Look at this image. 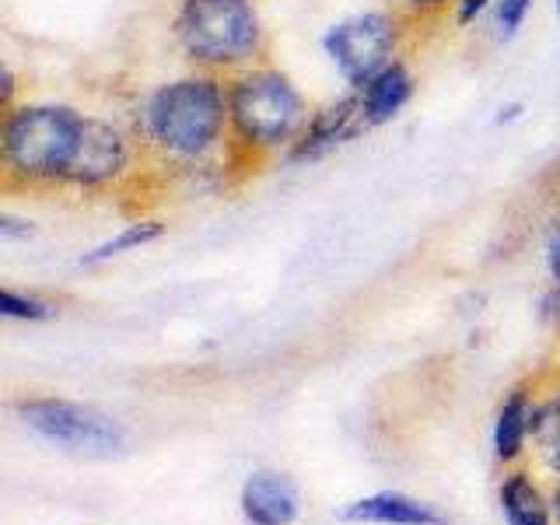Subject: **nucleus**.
Here are the masks:
<instances>
[{
  "label": "nucleus",
  "instance_id": "nucleus-1",
  "mask_svg": "<svg viewBox=\"0 0 560 525\" xmlns=\"http://www.w3.org/2000/svg\"><path fill=\"white\" fill-rule=\"evenodd\" d=\"M140 140L175 168L203 165L232 133L228 122V81L210 70L158 84L140 102Z\"/></svg>",
  "mask_w": 560,
  "mask_h": 525
},
{
  "label": "nucleus",
  "instance_id": "nucleus-2",
  "mask_svg": "<svg viewBox=\"0 0 560 525\" xmlns=\"http://www.w3.org/2000/svg\"><path fill=\"white\" fill-rule=\"evenodd\" d=\"M84 119V113L52 102H28L4 113L0 165L8 186H63L81 144Z\"/></svg>",
  "mask_w": 560,
  "mask_h": 525
},
{
  "label": "nucleus",
  "instance_id": "nucleus-3",
  "mask_svg": "<svg viewBox=\"0 0 560 525\" xmlns=\"http://www.w3.org/2000/svg\"><path fill=\"white\" fill-rule=\"evenodd\" d=\"M308 102L298 84L273 67H245L228 78V122L245 151H291L308 127Z\"/></svg>",
  "mask_w": 560,
  "mask_h": 525
},
{
  "label": "nucleus",
  "instance_id": "nucleus-4",
  "mask_svg": "<svg viewBox=\"0 0 560 525\" xmlns=\"http://www.w3.org/2000/svg\"><path fill=\"white\" fill-rule=\"evenodd\" d=\"M172 28L179 49L210 74H238L267 52V28L253 0H183Z\"/></svg>",
  "mask_w": 560,
  "mask_h": 525
},
{
  "label": "nucleus",
  "instance_id": "nucleus-5",
  "mask_svg": "<svg viewBox=\"0 0 560 525\" xmlns=\"http://www.w3.org/2000/svg\"><path fill=\"white\" fill-rule=\"evenodd\" d=\"M399 35L402 28L396 14L361 11V14L343 18V22H337L323 35V52L329 57V63L337 67V74L354 88V92H361L378 70L396 63Z\"/></svg>",
  "mask_w": 560,
  "mask_h": 525
},
{
  "label": "nucleus",
  "instance_id": "nucleus-6",
  "mask_svg": "<svg viewBox=\"0 0 560 525\" xmlns=\"http://www.w3.org/2000/svg\"><path fill=\"white\" fill-rule=\"evenodd\" d=\"M25 424L43 434L46 442H57L70 452L88 455H116L127 445L122 424L92 402H70V399H28L18 402Z\"/></svg>",
  "mask_w": 560,
  "mask_h": 525
},
{
  "label": "nucleus",
  "instance_id": "nucleus-7",
  "mask_svg": "<svg viewBox=\"0 0 560 525\" xmlns=\"http://www.w3.org/2000/svg\"><path fill=\"white\" fill-rule=\"evenodd\" d=\"M130 165H133V140L119 127H113V122L88 116L78 154H74V162H70L63 186L105 189L119 183L122 175L130 172Z\"/></svg>",
  "mask_w": 560,
  "mask_h": 525
},
{
  "label": "nucleus",
  "instance_id": "nucleus-8",
  "mask_svg": "<svg viewBox=\"0 0 560 525\" xmlns=\"http://www.w3.org/2000/svg\"><path fill=\"white\" fill-rule=\"evenodd\" d=\"M364 127L361 119V105H358V92L347 95L340 102L323 105L319 113H312L308 127L302 130V137L294 140V148L288 151L291 162H319V158L332 154L337 148L350 144Z\"/></svg>",
  "mask_w": 560,
  "mask_h": 525
},
{
  "label": "nucleus",
  "instance_id": "nucleus-9",
  "mask_svg": "<svg viewBox=\"0 0 560 525\" xmlns=\"http://www.w3.org/2000/svg\"><path fill=\"white\" fill-rule=\"evenodd\" d=\"M242 515L253 525H291L298 518V487L284 472L259 469L242 487Z\"/></svg>",
  "mask_w": 560,
  "mask_h": 525
},
{
  "label": "nucleus",
  "instance_id": "nucleus-10",
  "mask_svg": "<svg viewBox=\"0 0 560 525\" xmlns=\"http://www.w3.org/2000/svg\"><path fill=\"white\" fill-rule=\"evenodd\" d=\"M410 98H413V74L407 63L396 60L385 70H378V74L358 92L364 127L375 130V127H385V122H393L410 105Z\"/></svg>",
  "mask_w": 560,
  "mask_h": 525
},
{
  "label": "nucleus",
  "instance_id": "nucleus-11",
  "mask_svg": "<svg viewBox=\"0 0 560 525\" xmlns=\"http://www.w3.org/2000/svg\"><path fill=\"white\" fill-rule=\"evenodd\" d=\"M347 522H378V525H448L442 512H434L431 504L413 501L407 494H372L354 501L343 512Z\"/></svg>",
  "mask_w": 560,
  "mask_h": 525
},
{
  "label": "nucleus",
  "instance_id": "nucleus-12",
  "mask_svg": "<svg viewBox=\"0 0 560 525\" xmlns=\"http://www.w3.org/2000/svg\"><path fill=\"white\" fill-rule=\"evenodd\" d=\"M162 235H165V224L162 221H133V224L122 228L119 235L105 238L102 245H95L92 253H84L81 262H84V267H98V262H109L116 256H127V253L144 249V245L158 242Z\"/></svg>",
  "mask_w": 560,
  "mask_h": 525
},
{
  "label": "nucleus",
  "instance_id": "nucleus-13",
  "mask_svg": "<svg viewBox=\"0 0 560 525\" xmlns=\"http://www.w3.org/2000/svg\"><path fill=\"white\" fill-rule=\"evenodd\" d=\"M529 420H533V407L529 399L522 393H515L512 399L504 402L501 413H498V424H494V448H498V459H515L525 434H529Z\"/></svg>",
  "mask_w": 560,
  "mask_h": 525
},
{
  "label": "nucleus",
  "instance_id": "nucleus-14",
  "mask_svg": "<svg viewBox=\"0 0 560 525\" xmlns=\"http://www.w3.org/2000/svg\"><path fill=\"white\" fill-rule=\"evenodd\" d=\"M501 508L512 525H550L547 504H542L539 490L525 477H512L501 487Z\"/></svg>",
  "mask_w": 560,
  "mask_h": 525
},
{
  "label": "nucleus",
  "instance_id": "nucleus-15",
  "mask_svg": "<svg viewBox=\"0 0 560 525\" xmlns=\"http://www.w3.org/2000/svg\"><path fill=\"white\" fill-rule=\"evenodd\" d=\"M529 431L536 438V445L557 472H560V399H547L533 407Z\"/></svg>",
  "mask_w": 560,
  "mask_h": 525
},
{
  "label": "nucleus",
  "instance_id": "nucleus-16",
  "mask_svg": "<svg viewBox=\"0 0 560 525\" xmlns=\"http://www.w3.org/2000/svg\"><path fill=\"white\" fill-rule=\"evenodd\" d=\"M0 315H8V319L39 323V319H49L52 305L39 302V298H32V294H18V291L4 288V291H0Z\"/></svg>",
  "mask_w": 560,
  "mask_h": 525
},
{
  "label": "nucleus",
  "instance_id": "nucleus-17",
  "mask_svg": "<svg viewBox=\"0 0 560 525\" xmlns=\"http://www.w3.org/2000/svg\"><path fill=\"white\" fill-rule=\"evenodd\" d=\"M533 11V0H498L494 4V39L508 43L515 39L518 28L525 25V18Z\"/></svg>",
  "mask_w": 560,
  "mask_h": 525
},
{
  "label": "nucleus",
  "instance_id": "nucleus-18",
  "mask_svg": "<svg viewBox=\"0 0 560 525\" xmlns=\"http://www.w3.org/2000/svg\"><path fill=\"white\" fill-rule=\"evenodd\" d=\"M494 4H498V0H455V18H459V25H472L480 14H487Z\"/></svg>",
  "mask_w": 560,
  "mask_h": 525
},
{
  "label": "nucleus",
  "instance_id": "nucleus-19",
  "mask_svg": "<svg viewBox=\"0 0 560 525\" xmlns=\"http://www.w3.org/2000/svg\"><path fill=\"white\" fill-rule=\"evenodd\" d=\"M35 232L32 221H22V218H14V214H0V238L11 242V238H28Z\"/></svg>",
  "mask_w": 560,
  "mask_h": 525
},
{
  "label": "nucleus",
  "instance_id": "nucleus-20",
  "mask_svg": "<svg viewBox=\"0 0 560 525\" xmlns=\"http://www.w3.org/2000/svg\"><path fill=\"white\" fill-rule=\"evenodd\" d=\"M547 270L553 277V284H560V224L550 232L547 238Z\"/></svg>",
  "mask_w": 560,
  "mask_h": 525
},
{
  "label": "nucleus",
  "instance_id": "nucleus-21",
  "mask_svg": "<svg viewBox=\"0 0 560 525\" xmlns=\"http://www.w3.org/2000/svg\"><path fill=\"white\" fill-rule=\"evenodd\" d=\"M0 109H4V113L14 109V74H11L8 63L0 67Z\"/></svg>",
  "mask_w": 560,
  "mask_h": 525
},
{
  "label": "nucleus",
  "instance_id": "nucleus-22",
  "mask_svg": "<svg viewBox=\"0 0 560 525\" xmlns=\"http://www.w3.org/2000/svg\"><path fill=\"white\" fill-rule=\"evenodd\" d=\"M402 8L413 11V14H431V11H442L448 0H399Z\"/></svg>",
  "mask_w": 560,
  "mask_h": 525
},
{
  "label": "nucleus",
  "instance_id": "nucleus-23",
  "mask_svg": "<svg viewBox=\"0 0 560 525\" xmlns=\"http://www.w3.org/2000/svg\"><path fill=\"white\" fill-rule=\"evenodd\" d=\"M542 312H547L553 323H560V284L547 298H542Z\"/></svg>",
  "mask_w": 560,
  "mask_h": 525
},
{
  "label": "nucleus",
  "instance_id": "nucleus-24",
  "mask_svg": "<svg viewBox=\"0 0 560 525\" xmlns=\"http://www.w3.org/2000/svg\"><path fill=\"white\" fill-rule=\"evenodd\" d=\"M518 113H522V105H518V102L501 105V109H498V122H512V119H518Z\"/></svg>",
  "mask_w": 560,
  "mask_h": 525
},
{
  "label": "nucleus",
  "instance_id": "nucleus-25",
  "mask_svg": "<svg viewBox=\"0 0 560 525\" xmlns=\"http://www.w3.org/2000/svg\"><path fill=\"white\" fill-rule=\"evenodd\" d=\"M557 518H560V487H557Z\"/></svg>",
  "mask_w": 560,
  "mask_h": 525
},
{
  "label": "nucleus",
  "instance_id": "nucleus-26",
  "mask_svg": "<svg viewBox=\"0 0 560 525\" xmlns=\"http://www.w3.org/2000/svg\"><path fill=\"white\" fill-rule=\"evenodd\" d=\"M553 11H557V18H560V0H553Z\"/></svg>",
  "mask_w": 560,
  "mask_h": 525
}]
</instances>
